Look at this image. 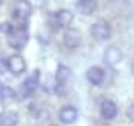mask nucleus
Wrapping results in <instances>:
<instances>
[{
  "instance_id": "1",
  "label": "nucleus",
  "mask_w": 134,
  "mask_h": 126,
  "mask_svg": "<svg viewBox=\"0 0 134 126\" xmlns=\"http://www.w3.org/2000/svg\"><path fill=\"white\" fill-rule=\"evenodd\" d=\"M31 12H33V6H31V3H30L29 0H16L14 8H12V12H10L12 22L16 27L29 25Z\"/></svg>"
},
{
  "instance_id": "2",
  "label": "nucleus",
  "mask_w": 134,
  "mask_h": 126,
  "mask_svg": "<svg viewBox=\"0 0 134 126\" xmlns=\"http://www.w3.org/2000/svg\"><path fill=\"white\" fill-rule=\"evenodd\" d=\"M29 40H30L29 25H21V27L15 25V30L8 36V45L15 51H23L27 46Z\"/></svg>"
},
{
  "instance_id": "3",
  "label": "nucleus",
  "mask_w": 134,
  "mask_h": 126,
  "mask_svg": "<svg viewBox=\"0 0 134 126\" xmlns=\"http://www.w3.org/2000/svg\"><path fill=\"white\" fill-rule=\"evenodd\" d=\"M39 83H40V70H34L33 73L21 83V86H19V98H23V99L30 98L39 87Z\"/></svg>"
},
{
  "instance_id": "4",
  "label": "nucleus",
  "mask_w": 134,
  "mask_h": 126,
  "mask_svg": "<svg viewBox=\"0 0 134 126\" xmlns=\"http://www.w3.org/2000/svg\"><path fill=\"white\" fill-rule=\"evenodd\" d=\"M90 33L94 39L97 40H107L112 36V28H110V25L107 21H97L94 24L91 25V28H90Z\"/></svg>"
},
{
  "instance_id": "5",
  "label": "nucleus",
  "mask_w": 134,
  "mask_h": 126,
  "mask_svg": "<svg viewBox=\"0 0 134 126\" xmlns=\"http://www.w3.org/2000/svg\"><path fill=\"white\" fill-rule=\"evenodd\" d=\"M63 43L69 49H76L82 45V33L77 28H67L63 34Z\"/></svg>"
},
{
  "instance_id": "6",
  "label": "nucleus",
  "mask_w": 134,
  "mask_h": 126,
  "mask_svg": "<svg viewBox=\"0 0 134 126\" xmlns=\"http://www.w3.org/2000/svg\"><path fill=\"white\" fill-rule=\"evenodd\" d=\"M75 20V14L69 9H60L54 14V24L57 28H69Z\"/></svg>"
},
{
  "instance_id": "7",
  "label": "nucleus",
  "mask_w": 134,
  "mask_h": 126,
  "mask_svg": "<svg viewBox=\"0 0 134 126\" xmlns=\"http://www.w3.org/2000/svg\"><path fill=\"white\" fill-rule=\"evenodd\" d=\"M8 68H9V71L14 76H19V74H23L25 71V59L23 55H19V53H15V55H10L9 58H8Z\"/></svg>"
},
{
  "instance_id": "8",
  "label": "nucleus",
  "mask_w": 134,
  "mask_h": 126,
  "mask_svg": "<svg viewBox=\"0 0 134 126\" xmlns=\"http://www.w3.org/2000/svg\"><path fill=\"white\" fill-rule=\"evenodd\" d=\"M124 58V53H122V49L118 48V46H110V48L106 49L104 55H103V61H104L107 65L110 67H115L122 61Z\"/></svg>"
},
{
  "instance_id": "9",
  "label": "nucleus",
  "mask_w": 134,
  "mask_h": 126,
  "mask_svg": "<svg viewBox=\"0 0 134 126\" xmlns=\"http://www.w3.org/2000/svg\"><path fill=\"white\" fill-rule=\"evenodd\" d=\"M85 77L91 85H94V86H100L101 83L104 82L106 74H104V70H103L101 67H98V65H92V67H90L88 70H86Z\"/></svg>"
},
{
  "instance_id": "10",
  "label": "nucleus",
  "mask_w": 134,
  "mask_h": 126,
  "mask_svg": "<svg viewBox=\"0 0 134 126\" xmlns=\"http://www.w3.org/2000/svg\"><path fill=\"white\" fill-rule=\"evenodd\" d=\"M100 116L104 120H113L118 116V107L112 99H103L100 104Z\"/></svg>"
},
{
  "instance_id": "11",
  "label": "nucleus",
  "mask_w": 134,
  "mask_h": 126,
  "mask_svg": "<svg viewBox=\"0 0 134 126\" xmlns=\"http://www.w3.org/2000/svg\"><path fill=\"white\" fill-rule=\"evenodd\" d=\"M77 116H79V113H77V108L73 105H64L60 110L58 113V119L64 123V125H72L77 120Z\"/></svg>"
},
{
  "instance_id": "12",
  "label": "nucleus",
  "mask_w": 134,
  "mask_h": 126,
  "mask_svg": "<svg viewBox=\"0 0 134 126\" xmlns=\"http://www.w3.org/2000/svg\"><path fill=\"white\" fill-rule=\"evenodd\" d=\"M19 116L15 110H3L0 111V126H16Z\"/></svg>"
},
{
  "instance_id": "13",
  "label": "nucleus",
  "mask_w": 134,
  "mask_h": 126,
  "mask_svg": "<svg viewBox=\"0 0 134 126\" xmlns=\"http://www.w3.org/2000/svg\"><path fill=\"white\" fill-rule=\"evenodd\" d=\"M97 9V0H77L76 2V10L81 15L90 16Z\"/></svg>"
},
{
  "instance_id": "14",
  "label": "nucleus",
  "mask_w": 134,
  "mask_h": 126,
  "mask_svg": "<svg viewBox=\"0 0 134 126\" xmlns=\"http://www.w3.org/2000/svg\"><path fill=\"white\" fill-rule=\"evenodd\" d=\"M70 76H72V70L67 65H64V64H58L57 70H55V82H57L58 86L64 85L70 79Z\"/></svg>"
},
{
  "instance_id": "15",
  "label": "nucleus",
  "mask_w": 134,
  "mask_h": 126,
  "mask_svg": "<svg viewBox=\"0 0 134 126\" xmlns=\"http://www.w3.org/2000/svg\"><path fill=\"white\" fill-rule=\"evenodd\" d=\"M15 99H16V92H15L12 87L0 83V102L6 105V104L14 102Z\"/></svg>"
},
{
  "instance_id": "16",
  "label": "nucleus",
  "mask_w": 134,
  "mask_h": 126,
  "mask_svg": "<svg viewBox=\"0 0 134 126\" xmlns=\"http://www.w3.org/2000/svg\"><path fill=\"white\" fill-rule=\"evenodd\" d=\"M14 30H15L14 22H2V24H0V33L6 34V36H9Z\"/></svg>"
},
{
  "instance_id": "17",
  "label": "nucleus",
  "mask_w": 134,
  "mask_h": 126,
  "mask_svg": "<svg viewBox=\"0 0 134 126\" xmlns=\"http://www.w3.org/2000/svg\"><path fill=\"white\" fill-rule=\"evenodd\" d=\"M6 71H9V68H8V59H5L0 55V74L6 73Z\"/></svg>"
},
{
  "instance_id": "18",
  "label": "nucleus",
  "mask_w": 134,
  "mask_h": 126,
  "mask_svg": "<svg viewBox=\"0 0 134 126\" xmlns=\"http://www.w3.org/2000/svg\"><path fill=\"white\" fill-rule=\"evenodd\" d=\"M125 114H127V117H128V119H130L131 122H134V102L128 105V108H127Z\"/></svg>"
},
{
  "instance_id": "19",
  "label": "nucleus",
  "mask_w": 134,
  "mask_h": 126,
  "mask_svg": "<svg viewBox=\"0 0 134 126\" xmlns=\"http://www.w3.org/2000/svg\"><path fill=\"white\" fill-rule=\"evenodd\" d=\"M131 71H133V74H134V62H133V65H131Z\"/></svg>"
},
{
  "instance_id": "20",
  "label": "nucleus",
  "mask_w": 134,
  "mask_h": 126,
  "mask_svg": "<svg viewBox=\"0 0 134 126\" xmlns=\"http://www.w3.org/2000/svg\"><path fill=\"white\" fill-rule=\"evenodd\" d=\"M2 3H3V0H0V5H2Z\"/></svg>"
},
{
  "instance_id": "21",
  "label": "nucleus",
  "mask_w": 134,
  "mask_h": 126,
  "mask_svg": "<svg viewBox=\"0 0 134 126\" xmlns=\"http://www.w3.org/2000/svg\"><path fill=\"white\" fill-rule=\"evenodd\" d=\"M51 126H58V125H51Z\"/></svg>"
}]
</instances>
